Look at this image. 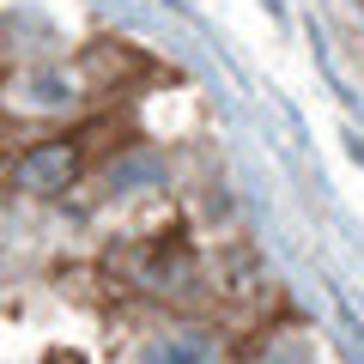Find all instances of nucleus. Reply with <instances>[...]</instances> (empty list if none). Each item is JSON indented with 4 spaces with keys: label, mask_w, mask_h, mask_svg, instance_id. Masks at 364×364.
<instances>
[{
    "label": "nucleus",
    "mask_w": 364,
    "mask_h": 364,
    "mask_svg": "<svg viewBox=\"0 0 364 364\" xmlns=\"http://www.w3.org/2000/svg\"><path fill=\"white\" fill-rule=\"evenodd\" d=\"M79 170V152L73 146H37V152H25V164H18V188H31V195H55V188H67Z\"/></svg>",
    "instance_id": "obj_1"
},
{
    "label": "nucleus",
    "mask_w": 364,
    "mask_h": 364,
    "mask_svg": "<svg viewBox=\"0 0 364 364\" xmlns=\"http://www.w3.org/2000/svg\"><path fill=\"white\" fill-rule=\"evenodd\" d=\"M18 97H31L37 109H61V104H73V85H67V79H55V73H25Z\"/></svg>",
    "instance_id": "obj_2"
},
{
    "label": "nucleus",
    "mask_w": 364,
    "mask_h": 364,
    "mask_svg": "<svg viewBox=\"0 0 364 364\" xmlns=\"http://www.w3.org/2000/svg\"><path fill=\"white\" fill-rule=\"evenodd\" d=\"M152 176H158V158H128V164L109 170V182H116V188H134V182H152Z\"/></svg>",
    "instance_id": "obj_3"
},
{
    "label": "nucleus",
    "mask_w": 364,
    "mask_h": 364,
    "mask_svg": "<svg viewBox=\"0 0 364 364\" xmlns=\"http://www.w3.org/2000/svg\"><path fill=\"white\" fill-rule=\"evenodd\" d=\"M152 364H207V352H182V346H170V352H158Z\"/></svg>",
    "instance_id": "obj_4"
},
{
    "label": "nucleus",
    "mask_w": 364,
    "mask_h": 364,
    "mask_svg": "<svg viewBox=\"0 0 364 364\" xmlns=\"http://www.w3.org/2000/svg\"><path fill=\"white\" fill-rule=\"evenodd\" d=\"M267 364H310V352H304V346H279Z\"/></svg>",
    "instance_id": "obj_5"
}]
</instances>
